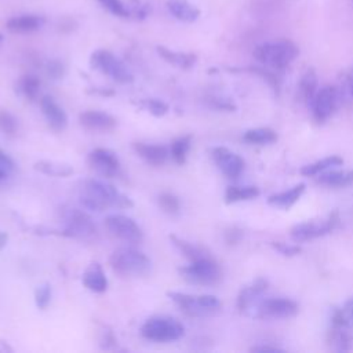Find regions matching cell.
<instances>
[{"instance_id":"8d00e7d4","label":"cell","mask_w":353,"mask_h":353,"mask_svg":"<svg viewBox=\"0 0 353 353\" xmlns=\"http://www.w3.org/2000/svg\"><path fill=\"white\" fill-rule=\"evenodd\" d=\"M142 103H143L145 109L154 117H161L168 112V105L161 99L150 98V99H145Z\"/></svg>"},{"instance_id":"484cf974","label":"cell","mask_w":353,"mask_h":353,"mask_svg":"<svg viewBox=\"0 0 353 353\" xmlns=\"http://www.w3.org/2000/svg\"><path fill=\"white\" fill-rule=\"evenodd\" d=\"M319 90V80H317V74L313 69H307L299 81V94L302 97V99L310 106L316 92Z\"/></svg>"},{"instance_id":"277c9868","label":"cell","mask_w":353,"mask_h":353,"mask_svg":"<svg viewBox=\"0 0 353 353\" xmlns=\"http://www.w3.org/2000/svg\"><path fill=\"white\" fill-rule=\"evenodd\" d=\"M167 296L188 316L207 317L221 310V301L214 295H192L186 292L168 291Z\"/></svg>"},{"instance_id":"7402d4cb","label":"cell","mask_w":353,"mask_h":353,"mask_svg":"<svg viewBox=\"0 0 353 353\" xmlns=\"http://www.w3.org/2000/svg\"><path fill=\"white\" fill-rule=\"evenodd\" d=\"M33 168L44 175L55 178H66L73 174V167L70 164L54 160H39L33 164Z\"/></svg>"},{"instance_id":"9c48e42d","label":"cell","mask_w":353,"mask_h":353,"mask_svg":"<svg viewBox=\"0 0 353 353\" xmlns=\"http://www.w3.org/2000/svg\"><path fill=\"white\" fill-rule=\"evenodd\" d=\"M65 229L62 234L68 237H74V239H92L97 234V226L91 216L77 208H72L65 214Z\"/></svg>"},{"instance_id":"60d3db41","label":"cell","mask_w":353,"mask_h":353,"mask_svg":"<svg viewBox=\"0 0 353 353\" xmlns=\"http://www.w3.org/2000/svg\"><path fill=\"white\" fill-rule=\"evenodd\" d=\"M47 72L52 79H61L63 76V66L58 61H52L48 63Z\"/></svg>"},{"instance_id":"5bb4252c","label":"cell","mask_w":353,"mask_h":353,"mask_svg":"<svg viewBox=\"0 0 353 353\" xmlns=\"http://www.w3.org/2000/svg\"><path fill=\"white\" fill-rule=\"evenodd\" d=\"M338 219L335 215L330 216L327 221L323 222H303L298 223L291 229V237L295 241H306V240H313L321 236L328 234L336 225Z\"/></svg>"},{"instance_id":"74e56055","label":"cell","mask_w":353,"mask_h":353,"mask_svg":"<svg viewBox=\"0 0 353 353\" xmlns=\"http://www.w3.org/2000/svg\"><path fill=\"white\" fill-rule=\"evenodd\" d=\"M106 10H109L112 14L117 15V17H123L127 18L130 15V11L127 10V7L120 1V0H98Z\"/></svg>"},{"instance_id":"4316f807","label":"cell","mask_w":353,"mask_h":353,"mask_svg":"<svg viewBox=\"0 0 353 353\" xmlns=\"http://www.w3.org/2000/svg\"><path fill=\"white\" fill-rule=\"evenodd\" d=\"M343 160L342 157L339 156H330V157H324L319 161H314L312 164H307V165H303L301 168V174L305 175V176H313V175H319L327 170H331L334 167H338V165H342Z\"/></svg>"},{"instance_id":"603a6c76","label":"cell","mask_w":353,"mask_h":353,"mask_svg":"<svg viewBox=\"0 0 353 353\" xmlns=\"http://www.w3.org/2000/svg\"><path fill=\"white\" fill-rule=\"evenodd\" d=\"M43 19L37 15H19L7 21V29L12 33H30L37 30Z\"/></svg>"},{"instance_id":"f35d334b","label":"cell","mask_w":353,"mask_h":353,"mask_svg":"<svg viewBox=\"0 0 353 353\" xmlns=\"http://www.w3.org/2000/svg\"><path fill=\"white\" fill-rule=\"evenodd\" d=\"M14 168H15L14 160L0 149V181L10 176L14 172Z\"/></svg>"},{"instance_id":"44dd1931","label":"cell","mask_w":353,"mask_h":353,"mask_svg":"<svg viewBox=\"0 0 353 353\" xmlns=\"http://www.w3.org/2000/svg\"><path fill=\"white\" fill-rule=\"evenodd\" d=\"M159 55L168 63L179 68V69H190L196 63V55L192 52H179L168 50L163 46L157 47Z\"/></svg>"},{"instance_id":"e0dca14e","label":"cell","mask_w":353,"mask_h":353,"mask_svg":"<svg viewBox=\"0 0 353 353\" xmlns=\"http://www.w3.org/2000/svg\"><path fill=\"white\" fill-rule=\"evenodd\" d=\"M40 109L54 131H63L68 125V116L65 110L57 103V101L50 95H43L40 98Z\"/></svg>"},{"instance_id":"ac0fdd59","label":"cell","mask_w":353,"mask_h":353,"mask_svg":"<svg viewBox=\"0 0 353 353\" xmlns=\"http://www.w3.org/2000/svg\"><path fill=\"white\" fill-rule=\"evenodd\" d=\"M134 152L149 165L160 167L165 164L170 157V148L164 145H152L145 142H134L132 143Z\"/></svg>"},{"instance_id":"83f0119b","label":"cell","mask_w":353,"mask_h":353,"mask_svg":"<svg viewBox=\"0 0 353 353\" xmlns=\"http://www.w3.org/2000/svg\"><path fill=\"white\" fill-rule=\"evenodd\" d=\"M170 240L174 244V247L181 254H183V256H186L190 262L196 261V259H200V258H204V256H208L207 252L201 247H199V245H196V244H193L190 241H186L183 239H179L175 234H170Z\"/></svg>"},{"instance_id":"f1b7e54d","label":"cell","mask_w":353,"mask_h":353,"mask_svg":"<svg viewBox=\"0 0 353 353\" xmlns=\"http://www.w3.org/2000/svg\"><path fill=\"white\" fill-rule=\"evenodd\" d=\"M190 146H192V135H182L171 142L170 156L176 164L182 165L186 163Z\"/></svg>"},{"instance_id":"4fadbf2b","label":"cell","mask_w":353,"mask_h":353,"mask_svg":"<svg viewBox=\"0 0 353 353\" xmlns=\"http://www.w3.org/2000/svg\"><path fill=\"white\" fill-rule=\"evenodd\" d=\"M211 157L216 164V167L221 170V172L230 179L240 176V174L244 170V160L239 154L229 150L228 148H223V146L212 148Z\"/></svg>"},{"instance_id":"9a60e30c","label":"cell","mask_w":353,"mask_h":353,"mask_svg":"<svg viewBox=\"0 0 353 353\" xmlns=\"http://www.w3.org/2000/svg\"><path fill=\"white\" fill-rule=\"evenodd\" d=\"M335 106H336V90L330 85H324L319 88L310 103L313 116L319 123L325 121L332 114Z\"/></svg>"},{"instance_id":"2e32d148","label":"cell","mask_w":353,"mask_h":353,"mask_svg":"<svg viewBox=\"0 0 353 353\" xmlns=\"http://www.w3.org/2000/svg\"><path fill=\"white\" fill-rule=\"evenodd\" d=\"M79 123L83 128L97 132L112 131L117 125L116 119L112 114L102 110H85L80 113Z\"/></svg>"},{"instance_id":"3957f363","label":"cell","mask_w":353,"mask_h":353,"mask_svg":"<svg viewBox=\"0 0 353 353\" xmlns=\"http://www.w3.org/2000/svg\"><path fill=\"white\" fill-rule=\"evenodd\" d=\"M110 268L113 272L123 277H142L150 272V259L139 250L131 247H123L109 258Z\"/></svg>"},{"instance_id":"ffe728a7","label":"cell","mask_w":353,"mask_h":353,"mask_svg":"<svg viewBox=\"0 0 353 353\" xmlns=\"http://www.w3.org/2000/svg\"><path fill=\"white\" fill-rule=\"evenodd\" d=\"M167 7L170 12L182 22H193L200 15V10L188 0H168Z\"/></svg>"},{"instance_id":"b9f144b4","label":"cell","mask_w":353,"mask_h":353,"mask_svg":"<svg viewBox=\"0 0 353 353\" xmlns=\"http://www.w3.org/2000/svg\"><path fill=\"white\" fill-rule=\"evenodd\" d=\"M343 312H345V314H346V319H347L350 327H353V298H350V299L346 302V305H345V307H343Z\"/></svg>"},{"instance_id":"7a4b0ae2","label":"cell","mask_w":353,"mask_h":353,"mask_svg":"<svg viewBox=\"0 0 353 353\" xmlns=\"http://www.w3.org/2000/svg\"><path fill=\"white\" fill-rule=\"evenodd\" d=\"M299 54L296 44L287 39L266 41L255 47L254 58L265 66L283 69L288 66Z\"/></svg>"},{"instance_id":"30bf717a","label":"cell","mask_w":353,"mask_h":353,"mask_svg":"<svg viewBox=\"0 0 353 353\" xmlns=\"http://www.w3.org/2000/svg\"><path fill=\"white\" fill-rule=\"evenodd\" d=\"M87 161L90 168L101 176L113 178L120 172V160L110 149L95 148L88 153Z\"/></svg>"},{"instance_id":"d590c367","label":"cell","mask_w":353,"mask_h":353,"mask_svg":"<svg viewBox=\"0 0 353 353\" xmlns=\"http://www.w3.org/2000/svg\"><path fill=\"white\" fill-rule=\"evenodd\" d=\"M51 301V285L44 283L37 285V288L34 290V303L39 309L44 310L47 309V306L50 305Z\"/></svg>"},{"instance_id":"d6986e66","label":"cell","mask_w":353,"mask_h":353,"mask_svg":"<svg viewBox=\"0 0 353 353\" xmlns=\"http://www.w3.org/2000/svg\"><path fill=\"white\" fill-rule=\"evenodd\" d=\"M83 285L97 294H102L108 290V279L105 276V272L102 266L98 262L91 263L83 273L81 277Z\"/></svg>"},{"instance_id":"8992f818","label":"cell","mask_w":353,"mask_h":353,"mask_svg":"<svg viewBox=\"0 0 353 353\" xmlns=\"http://www.w3.org/2000/svg\"><path fill=\"white\" fill-rule=\"evenodd\" d=\"M179 274L192 284L212 285L221 280V268L211 256H204L179 268Z\"/></svg>"},{"instance_id":"5b68a950","label":"cell","mask_w":353,"mask_h":353,"mask_svg":"<svg viewBox=\"0 0 353 353\" xmlns=\"http://www.w3.org/2000/svg\"><path fill=\"white\" fill-rule=\"evenodd\" d=\"M185 327L170 316L149 317L141 327V335L154 342H174L183 336Z\"/></svg>"},{"instance_id":"6da1fadb","label":"cell","mask_w":353,"mask_h":353,"mask_svg":"<svg viewBox=\"0 0 353 353\" xmlns=\"http://www.w3.org/2000/svg\"><path fill=\"white\" fill-rule=\"evenodd\" d=\"M80 203L92 211H103L108 208H131L132 200L117 190L113 185L99 181L87 179L80 189Z\"/></svg>"},{"instance_id":"8fae6325","label":"cell","mask_w":353,"mask_h":353,"mask_svg":"<svg viewBox=\"0 0 353 353\" xmlns=\"http://www.w3.org/2000/svg\"><path fill=\"white\" fill-rule=\"evenodd\" d=\"M266 288H268V281L263 279H256L251 284L243 287L237 296L239 310L243 314L255 319L259 303L263 301L262 295L265 294Z\"/></svg>"},{"instance_id":"7bdbcfd3","label":"cell","mask_w":353,"mask_h":353,"mask_svg":"<svg viewBox=\"0 0 353 353\" xmlns=\"http://www.w3.org/2000/svg\"><path fill=\"white\" fill-rule=\"evenodd\" d=\"M251 352H259V353H265V352H270V353H277V352H283L281 349L279 347H274V346H254L251 347Z\"/></svg>"},{"instance_id":"ba28073f","label":"cell","mask_w":353,"mask_h":353,"mask_svg":"<svg viewBox=\"0 0 353 353\" xmlns=\"http://www.w3.org/2000/svg\"><path fill=\"white\" fill-rule=\"evenodd\" d=\"M106 230L116 239L125 243H141L143 232L141 226L130 216L123 214H112L105 218Z\"/></svg>"},{"instance_id":"d6a6232c","label":"cell","mask_w":353,"mask_h":353,"mask_svg":"<svg viewBox=\"0 0 353 353\" xmlns=\"http://www.w3.org/2000/svg\"><path fill=\"white\" fill-rule=\"evenodd\" d=\"M19 92L29 101H34L39 97L40 91V80L34 74H25L18 81Z\"/></svg>"},{"instance_id":"ee69618b","label":"cell","mask_w":353,"mask_h":353,"mask_svg":"<svg viewBox=\"0 0 353 353\" xmlns=\"http://www.w3.org/2000/svg\"><path fill=\"white\" fill-rule=\"evenodd\" d=\"M347 88H349V91H350V94L353 97V68H352V70H350V73L347 76Z\"/></svg>"},{"instance_id":"7c38bea8","label":"cell","mask_w":353,"mask_h":353,"mask_svg":"<svg viewBox=\"0 0 353 353\" xmlns=\"http://www.w3.org/2000/svg\"><path fill=\"white\" fill-rule=\"evenodd\" d=\"M298 312V305L287 298H263L255 319H287Z\"/></svg>"},{"instance_id":"f546056e","label":"cell","mask_w":353,"mask_h":353,"mask_svg":"<svg viewBox=\"0 0 353 353\" xmlns=\"http://www.w3.org/2000/svg\"><path fill=\"white\" fill-rule=\"evenodd\" d=\"M259 194V189L255 186H229L225 192V201L228 204L243 200L255 199Z\"/></svg>"},{"instance_id":"ab89813d","label":"cell","mask_w":353,"mask_h":353,"mask_svg":"<svg viewBox=\"0 0 353 353\" xmlns=\"http://www.w3.org/2000/svg\"><path fill=\"white\" fill-rule=\"evenodd\" d=\"M273 247L285 256H294L301 252V248L298 245H287L285 243H273Z\"/></svg>"},{"instance_id":"1f68e13d","label":"cell","mask_w":353,"mask_h":353,"mask_svg":"<svg viewBox=\"0 0 353 353\" xmlns=\"http://www.w3.org/2000/svg\"><path fill=\"white\" fill-rule=\"evenodd\" d=\"M243 139L248 143H256V145H265L272 143L277 139V134L272 128L261 127V128H251L244 132Z\"/></svg>"},{"instance_id":"e575fe53","label":"cell","mask_w":353,"mask_h":353,"mask_svg":"<svg viewBox=\"0 0 353 353\" xmlns=\"http://www.w3.org/2000/svg\"><path fill=\"white\" fill-rule=\"evenodd\" d=\"M17 131H18L17 117L11 112L1 109L0 110V132L6 135H15Z\"/></svg>"},{"instance_id":"cb8c5ba5","label":"cell","mask_w":353,"mask_h":353,"mask_svg":"<svg viewBox=\"0 0 353 353\" xmlns=\"http://www.w3.org/2000/svg\"><path fill=\"white\" fill-rule=\"evenodd\" d=\"M303 192H305V183H298L285 192H280V193L269 196L268 203L274 207L290 208L292 204H295L299 200V197L302 196Z\"/></svg>"},{"instance_id":"bcb514c9","label":"cell","mask_w":353,"mask_h":353,"mask_svg":"<svg viewBox=\"0 0 353 353\" xmlns=\"http://www.w3.org/2000/svg\"><path fill=\"white\" fill-rule=\"evenodd\" d=\"M1 41H3V34L0 33V44H1Z\"/></svg>"},{"instance_id":"4dcf8cb0","label":"cell","mask_w":353,"mask_h":353,"mask_svg":"<svg viewBox=\"0 0 353 353\" xmlns=\"http://www.w3.org/2000/svg\"><path fill=\"white\" fill-rule=\"evenodd\" d=\"M349 327H335L332 325L331 330V343L335 350L338 352H346L353 347V336L347 331Z\"/></svg>"},{"instance_id":"f6af8a7d","label":"cell","mask_w":353,"mask_h":353,"mask_svg":"<svg viewBox=\"0 0 353 353\" xmlns=\"http://www.w3.org/2000/svg\"><path fill=\"white\" fill-rule=\"evenodd\" d=\"M7 239H8L7 233L0 232V251H1V250H3V247L7 244Z\"/></svg>"},{"instance_id":"d4e9b609","label":"cell","mask_w":353,"mask_h":353,"mask_svg":"<svg viewBox=\"0 0 353 353\" xmlns=\"http://www.w3.org/2000/svg\"><path fill=\"white\" fill-rule=\"evenodd\" d=\"M319 182L325 186H335V188H345L353 183V170L346 171H324L319 174Z\"/></svg>"},{"instance_id":"836d02e7","label":"cell","mask_w":353,"mask_h":353,"mask_svg":"<svg viewBox=\"0 0 353 353\" xmlns=\"http://www.w3.org/2000/svg\"><path fill=\"white\" fill-rule=\"evenodd\" d=\"M157 201H159V205L160 208L170 214V215H176L181 210V204H179V200L175 194L172 193H168V192H163L159 194L157 197Z\"/></svg>"},{"instance_id":"52a82bcc","label":"cell","mask_w":353,"mask_h":353,"mask_svg":"<svg viewBox=\"0 0 353 353\" xmlns=\"http://www.w3.org/2000/svg\"><path fill=\"white\" fill-rule=\"evenodd\" d=\"M90 63L94 69L102 72L103 74L109 76L112 80L127 84L134 80L132 73L130 69L110 51L108 50H97L91 54Z\"/></svg>"}]
</instances>
